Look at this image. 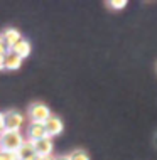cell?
Masks as SVG:
<instances>
[{
    "label": "cell",
    "mask_w": 157,
    "mask_h": 160,
    "mask_svg": "<svg viewBox=\"0 0 157 160\" xmlns=\"http://www.w3.org/2000/svg\"><path fill=\"white\" fill-rule=\"evenodd\" d=\"M5 130V115L0 113V132H3Z\"/></svg>",
    "instance_id": "obj_15"
},
{
    "label": "cell",
    "mask_w": 157,
    "mask_h": 160,
    "mask_svg": "<svg viewBox=\"0 0 157 160\" xmlns=\"http://www.w3.org/2000/svg\"><path fill=\"white\" fill-rule=\"evenodd\" d=\"M2 69H5V59H3V56L0 54V71Z\"/></svg>",
    "instance_id": "obj_16"
},
{
    "label": "cell",
    "mask_w": 157,
    "mask_h": 160,
    "mask_svg": "<svg viewBox=\"0 0 157 160\" xmlns=\"http://www.w3.org/2000/svg\"><path fill=\"white\" fill-rule=\"evenodd\" d=\"M3 59H5V69H8V71H15V69H19L20 66H22V58H19L14 51H8V52L3 56Z\"/></svg>",
    "instance_id": "obj_9"
},
{
    "label": "cell",
    "mask_w": 157,
    "mask_h": 160,
    "mask_svg": "<svg viewBox=\"0 0 157 160\" xmlns=\"http://www.w3.org/2000/svg\"><path fill=\"white\" fill-rule=\"evenodd\" d=\"M37 160H54V158H52V155H51V157H37Z\"/></svg>",
    "instance_id": "obj_17"
},
{
    "label": "cell",
    "mask_w": 157,
    "mask_h": 160,
    "mask_svg": "<svg viewBox=\"0 0 157 160\" xmlns=\"http://www.w3.org/2000/svg\"><path fill=\"white\" fill-rule=\"evenodd\" d=\"M0 133H2V132H0Z\"/></svg>",
    "instance_id": "obj_19"
},
{
    "label": "cell",
    "mask_w": 157,
    "mask_h": 160,
    "mask_svg": "<svg viewBox=\"0 0 157 160\" xmlns=\"http://www.w3.org/2000/svg\"><path fill=\"white\" fill-rule=\"evenodd\" d=\"M54 160H69V158H68V155H63V157H58V158H54Z\"/></svg>",
    "instance_id": "obj_18"
},
{
    "label": "cell",
    "mask_w": 157,
    "mask_h": 160,
    "mask_svg": "<svg viewBox=\"0 0 157 160\" xmlns=\"http://www.w3.org/2000/svg\"><path fill=\"white\" fill-rule=\"evenodd\" d=\"M8 51H10V49H8V46L5 44V41H3V37L0 36V54H2V56H5V54L8 52Z\"/></svg>",
    "instance_id": "obj_14"
},
{
    "label": "cell",
    "mask_w": 157,
    "mask_h": 160,
    "mask_svg": "<svg viewBox=\"0 0 157 160\" xmlns=\"http://www.w3.org/2000/svg\"><path fill=\"white\" fill-rule=\"evenodd\" d=\"M24 142H25V138L20 132H8V130H3V132L0 133V150L17 152Z\"/></svg>",
    "instance_id": "obj_1"
},
{
    "label": "cell",
    "mask_w": 157,
    "mask_h": 160,
    "mask_svg": "<svg viewBox=\"0 0 157 160\" xmlns=\"http://www.w3.org/2000/svg\"><path fill=\"white\" fill-rule=\"evenodd\" d=\"M15 153H17V158L19 160H37L36 150H34V145L30 140H25Z\"/></svg>",
    "instance_id": "obj_7"
},
{
    "label": "cell",
    "mask_w": 157,
    "mask_h": 160,
    "mask_svg": "<svg viewBox=\"0 0 157 160\" xmlns=\"http://www.w3.org/2000/svg\"><path fill=\"white\" fill-rule=\"evenodd\" d=\"M32 145H34V150H36L37 157H51L52 155V148H54L52 138H49V137L41 138L37 142H32Z\"/></svg>",
    "instance_id": "obj_5"
},
{
    "label": "cell",
    "mask_w": 157,
    "mask_h": 160,
    "mask_svg": "<svg viewBox=\"0 0 157 160\" xmlns=\"http://www.w3.org/2000/svg\"><path fill=\"white\" fill-rule=\"evenodd\" d=\"M0 160H19L15 152H7V150H0Z\"/></svg>",
    "instance_id": "obj_12"
},
{
    "label": "cell",
    "mask_w": 157,
    "mask_h": 160,
    "mask_svg": "<svg viewBox=\"0 0 157 160\" xmlns=\"http://www.w3.org/2000/svg\"><path fill=\"white\" fill-rule=\"evenodd\" d=\"M3 115H5V130H8V132H20V128L24 127V122H25L24 115L15 110H8Z\"/></svg>",
    "instance_id": "obj_3"
},
{
    "label": "cell",
    "mask_w": 157,
    "mask_h": 160,
    "mask_svg": "<svg viewBox=\"0 0 157 160\" xmlns=\"http://www.w3.org/2000/svg\"><path fill=\"white\" fill-rule=\"evenodd\" d=\"M68 158H69V160H90V155L86 153L85 150L76 148V150H73V152L68 155Z\"/></svg>",
    "instance_id": "obj_11"
},
{
    "label": "cell",
    "mask_w": 157,
    "mask_h": 160,
    "mask_svg": "<svg viewBox=\"0 0 157 160\" xmlns=\"http://www.w3.org/2000/svg\"><path fill=\"white\" fill-rule=\"evenodd\" d=\"M125 5H127L125 0H112L110 2V7H113V8H123Z\"/></svg>",
    "instance_id": "obj_13"
},
{
    "label": "cell",
    "mask_w": 157,
    "mask_h": 160,
    "mask_svg": "<svg viewBox=\"0 0 157 160\" xmlns=\"http://www.w3.org/2000/svg\"><path fill=\"white\" fill-rule=\"evenodd\" d=\"M44 128H46L47 137L52 138V137L61 135V132H63V128H64V123H63V120H61V118H58V116H54V115H51L49 118L46 120Z\"/></svg>",
    "instance_id": "obj_4"
},
{
    "label": "cell",
    "mask_w": 157,
    "mask_h": 160,
    "mask_svg": "<svg viewBox=\"0 0 157 160\" xmlns=\"http://www.w3.org/2000/svg\"><path fill=\"white\" fill-rule=\"evenodd\" d=\"M47 133H46V128H44V123H29L27 127V140L30 142H37L41 138H46Z\"/></svg>",
    "instance_id": "obj_6"
},
{
    "label": "cell",
    "mask_w": 157,
    "mask_h": 160,
    "mask_svg": "<svg viewBox=\"0 0 157 160\" xmlns=\"http://www.w3.org/2000/svg\"><path fill=\"white\" fill-rule=\"evenodd\" d=\"M51 116L49 106L44 103H34L29 108V118L32 123H46V120Z\"/></svg>",
    "instance_id": "obj_2"
},
{
    "label": "cell",
    "mask_w": 157,
    "mask_h": 160,
    "mask_svg": "<svg viewBox=\"0 0 157 160\" xmlns=\"http://www.w3.org/2000/svg\"><path fill=\"white\" fill-rule=\"evenodd\" d=\"M2 37H3V41H5V44L8 46V49H12L19 41H22V34L17 31V29H12V27L5 29L2 34Z\"/></svg>",
    "instance_id": "obj_8"
},
{
    "label": "cell",
    "mask_w": 157,
    "mask_h": 160,
    "mask_svg": "<svg viewBox=\"0 0 157 160\" xmlns=\"http://www.w3.org/2000/svg\"><path fill=\"white\" fill-rule=\"evenodd\" d=\"M30 49H32V47H30V42L29 41H25V39H22V41H19L17 42V44L12 47L10 51H14V52L19 56V58H27V56L30 54Z\"/></svg>",
    "instance_id": "obj_10"
}]
</instances>
